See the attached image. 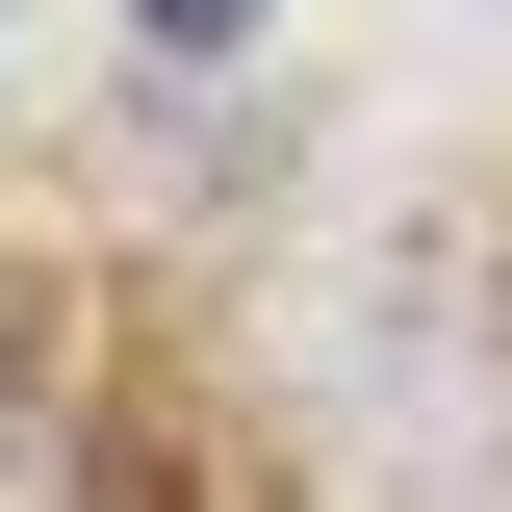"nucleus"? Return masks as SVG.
Instances as JSON below:
<instances>
[{
    "label": "nucleus",
    "instance_id": "1",
    "mask_svg": "<svg viewBox=\"0 0 512 512\" xmlns=\"http://www.w3.org/2000/svg\"><path fill=\"white\" fill-rule=\"evenodd\" d=\"M128 26H154V52H231V26H256V0H128Z\"/></svg>",
    "mask_w": 512,
    "mask_h": 512
}]
</instances>
